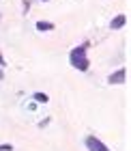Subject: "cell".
I'll return each mask as SVG.
<instances>
[{"label": "cell", "mask_w": 131, "mask_h": 151, "mask_svg": "<svg viewBox=\"0 0 131 151\" xmlns=\"http://www.w3.org/2000/svg\"><path fill=\"white\" fill-rule=\"evenodd\" d=\"M84 145H86V149L88 151H112L103 140H99L97 136H93V134H88L86 138H84Z\"/></svg>", "instance_id": "obj_2"}, {"label": "cell", "mask_w": 131, "mask_h": 151, "mask_svg": "<svg viewBox=\"0 0 131 151\" xmlns=\"http://www.w3.org/2000/svg\"><path fill=\"white\" fill-rule=\"evenodd\" d=\"M34 99L41 101V104H47V95L45 93H37V95H34Z\"/></svg>", "instance_id": "obj_6"}, {"label": "cell", "mask_w": 131, "mask_h": 151, "mask_svg": "<svg viewBox=\"0 0 131 151\" xmlns=\"http://www.w3.org/2000/svg\"><path fill=\"white\" fill-rule=\"evenodd\" d=\"M2 65H4V58H2V56H0V67H2Z\"/></svg>", "instance_id": "obj_8"}, {"label": "cell", "mask_w": 131, "mask_h": 151, "mask_svg": "<svg viewBox=\"0 0 131 151\" xmlns=\"http://www.w3.org/2000/svg\"><path fill=\"white\" fill-rule=\"evenodd\" d=\"M0 151H13L11 145H0Z\"/></svg>", "instance_id": "obj_7"}, {"label": "cell", "mask_w": 131, "mask_h": 151, "mask_svg": "<svg viewBox=\"0 0 131 151\" xmlns=\"http://www.w3.org/2000/svg\"><path fill=\"white\" fill-rule=\"evenodd\" d=\"M37 30H54V24H50V22H37Z\"/></svg>", "instance_id": "obj_5"}, {"label": "cell", "mask_w": 131, "mask_h": 151, "mask_svg": "<svg viewBox=\"0 0 131 151\" xmlns=\"http://www.w3.org/2000/svg\"><path fill=\"white\" fill-rule=\"evenodd\" d=\"M125 22H127V17H125V15H116L112 22H110V28L116 30V28H120V26H125Z\"/></svg>", "instance_id": "obj_4"}, {"label": "cell", "mask_w": 131, "mask_h": 151, "mask_svg": "<svg viewBox=\"0 0 131 151\" xmlns=\"http://www.w3.org/2000/svg\"><path fill=\"white\" fill-rule=\"evenodd\" d=\"M125 80H127V69L125 67L118 69V71H114V73H110V78H108L110 84H125Z\"/></svg>", "instance_id": "obj_3"}, {"label": "cell", "mask_w": 131, "mask_h": 151, "mask_svg": "<svg viewBox=\"0 0 131 151\" xmlns=\"http://www.w3.org/2000/svg\"><path fill=\"white\" fill-rule=\"evenodd\" d=\"M86 47H88V43L78 45V47L71 50V54H69V60H71V65L78 71H88V67H90V60L86 56Z\"/></svg>", "instance_id": "obj_1"}]
</instances>
